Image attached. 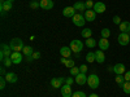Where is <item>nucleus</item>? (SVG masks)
I'll return each mask as SVG.
<instances>
[{
  "label": "nucleus",
  "mask_w": 130,
  "mask_h": 97,
  "mask_svg": "<svg viewBox=\"0 0 130 97\" xmlns=\"http://www.w3.org/2000/svg\"><path fill=\"white\" fill-rule=\"evenodd\" d=\"M112 71H113L116 75H122V74H125V71H126L125 65H124V63H121V62L116 63L115 66L112 67Z\"/></svg>",
  "instance_id": "8"
},
{
  "label": "nucleus",
  "mask_w": 130,
  "mask_h": 97,
  "mask_svg": "<svg viewBox=\"0 0 130 97\" xmlns=\"http://www.w3.org/2000/svg\"><path fill=\"white\" fill-rule=\"evenodd\" d=\"M86 61L90 62V63L95 62V52H89L87 55H86Z\"/></svg>",
  "instance_id": "27"
},
{
  "label": "nucleus",
  "mask_w": 130,
  "mask_h": 97,
  "mask_svg": "<svg viewBox=\"0 0 130 97\" xmlns=\"http://www.w3.org/2000/svg\"><path fill=\"white\" fill-rule=\"evenodd\" d=\"M9 47L12 48V51L13 52H21L24 49V41H22V39H18V38H14V39H12L10 40V43H9Z\"/></svg>",
  "instance_id": "1"
},
{
  "label": "nucleus",
  "mask_w": 130,
  "mask_h": 97,
  "mask_svg": "<svg viewBox=\"0 0 130 97\" xmlns=\"http://www.w3.org/2000/svg\"><path fill=\"white\" fill-rule=\"evenodd\" d=\"M12 9V4L5 2V3H2V5H0V12H2V16H4L7 12H9V10Z\"/></svg>",
  "instance_id": "21"
},
{
  "label": "nucleus",
  "mask_w": 130,
  "mask_h": 97,
  "mask_svg": "<svg viewBox=\"0 0 130 97\" xmlns=\"http://www.w3.org/2000/svg\"><path fill=\"white\" fill-rule=\"evenodd\" d=\"M89 97H100V96H99V94H96V93H91Z\"/></svg>",
  "instance_id": "45"
},
{
  "label": "nucleus",
  "mask_w": 130,
  "mask_h": 97,
  "mask_svg": "<svg viewBox=\"0 0 130 97\" xmlns=\"http://www.w3.org/2000/svg\"><path fill=\"white\" fill-rule=\"evenodd\" d=\"M109 35H111V30L109 29H103L102 30V38L108 39V38H109Z\"/></svg>",
  "instance_id": "29"
},
{
  "label": "nucleus",
  "mask_w": 130,
  "mask_h": 97,
  "mask_svg": "<svg viewBox=\"0 0 130 97\" xmlns=\"http://www.w3.org/2000/svg\"><path fill=\"white\" fill-rule=\"evenodd\" d=\"M73 7H74L75 10H78V12H86V10H87V8H86V3H83V2H77Z\"/></svg>",
  "instance_id": "22"
},
{
  "label": "nucleus",
  "mask_w": 130,
  "mask_h": 97,
  "mask_svg": "<svg viewBox=\"0 0 130 97\" xmlns=\"http://www.w3.org/2000/svg\"><path fill=\"white\" fill-rule=\"evenodd\" d=\"M12 53H13V51H12V48H10L9 45L2 44V53H0V58H2V61H4V58H7V57H10Z\"/></svg>",
  "instance_id": "5"
},
{
  "label": "nucleus",
  "mask_w": 130,
  "mask_h": 97,
  "mask_svg": "<svg viewBox=\"0 0 130 97\" xmlns=\"http://www.w3.org/2000/svg\"><path fill=\"white\" fill-rule=\"evenodd\" d=\"M0 74H2V77H5V75H7V72H5V69H4V67L0 69Z\"/></svg>",
  "instance_id": "42"
},
{
  "label": "nucleus",
  "mask_w": 130,
  "mask_h": 97,
  "mask_svg": "<svg viewBox=\"0 0 130 97\" xmlns=\"http://www.w3.org/2000/svg\"><path fill=\"white\" fill-rule=\"evenodd\" d=\"M79 72H81V70H79V67H77V66H74V67L70 69V75H74V77H77Z\"/></svg>",
  "instance_id": "30"
},
{
  "label": "nucleus",
  "mask_w": 130,
  "mask_h": 97,
  "mask_svg": "<svg viewBox=\"0 0 130 97\" xmlns=\"http://www.w3.org/2000/svg\"><path fill=\"white\" fill-rule=\"evenodd\" d=\"M40 57V52H34V53H32V58H34V60H38Z\"/></svg>",
  "instance_id": "41"
},
{
  "label": "nucleus",
  "mask_w": 130,
  "mask_h": 97,
  "mask_svg": "<svg viewBox=\"0 0 130 97\" xmlns=\"http://www.w3.org/2000/svg\"><path fill=\"white\" fill-rule=\"evenodd\" d=\"M79 70H81V72L86 74V71H87L89 69H87V66H86V65H81V67H79Z\"/></svg>",
  "instance_id": "40"
},
{
  "label": "nucleus",
  "mask_w": 130,
  "mask_h": 97,
  "mask_svg": "<svg viewBox=\"0 0 130 97\" xmlns=\"http://www.w3.org/2000/svg\"><path fill=\"white\" fill-rule=\"evenodd\" d=\"M72 49H70V47H61L60 48V55H61V57H65V58H69L70 56H72Z\"/></svg>",
  "instance_id": "17"
},
{
  "label": "nucleus",
  "mask_w": 130,
  "mask_h": 97,
  "mask_svg": "<svg viewBox=\"0 0 130 97\" xmlns=\"http://www.w3.org/2000/svg\"><path fill=\"white\" fill-rule=\"evenodd\" d=\"M26 61L27 62H31V61H34V58H32V56H29V57H26Z\"/></svg>",
  "instance_id": "44"
},
{
  "label": "nucleus",
  "mask_w": 130,
  "mask_h": 97,
  "mask_svg": "<svg viewBox=\"0 0 130 97\" xmlns=\"http://www.w3.org/2000/svg\"><path fill=\"white\" fill-rule=\"evenodd\" d=\"M72 97H87V96H86V93L82 92V91H77L72 94Z\"/></svg>",
  "instance_id": "32"
},
{
  "label": "nucleus",
  "mask_w": 130,
  "mask_h": 97,
  "mask_svg": "<svg viewBox=\"0 0 130 97\" xmlns=\"http://www.w3.org/2000/svg\"><path fill=\"white\" fill-rule=\"evenodd\" d=\"M122 91H124V93L130 94V82H125V83H124V85H122Z\"/></svg>",
  "instance_id": "28"
},
{
  "label": "nucleus",
  "mask_w": 130,
  "mask_h": 97,
  "mask_svg": "<svg viewBox=\"0 0 130 97\" xmlns=\"http://www.w3.org/2000/svg\"><path fill=\"white\" fill-rule=\"evenodd\" d=\"M40 4V8L44 9V10H50L53 8V2L52 0H42V2H39Z\"/></svg>",
  "instance_id": "16"
},
{
  "label": "nucleus",
  "mask_w": 130,
  "mask_h": 97,
  "mask_svg": "<svg viewBox=\"0 0 130 97\" xmlns=\"http://www.w3.org/2000/svg\"><path fill=\"white\" fill-rule=\"evenodd\" d=\"M86 45H87L89 48H94L98 43H96V40L95 39H92V38H89V39H86V43H85Z\"/></svg>",
  "instance_id": "25"
},
{
  "label": "nucleus",
  "mask_w": 130,
  "mask_h": 97,
  "mask_svg": "<svg viewBox=\"0 0 130 97\" xmlns=\"http://www.w3.org/2000/svg\"><path fill=\"white\" fill-rule=\"evenodd\" d=\"M98 45H99V48L102 51H107V49H109V40L105 39V38H102L99 41H98Z\"/></svg>",
  "instance_id": "15"
},
{
  "label": "nucleus",
  "mask_w": 130,
  "mask_h": 97,
  "mask_svg": "<svg viewBox=\"0 0 130 97\" xmlns=\"http://www.w3.org/2000/svg\"><path fill=\"white\" fill-rule=\"evenodd\" d=\"M95 61L98 63H103L105 61V56H104V51L102 49H98L95 51Z\"/></svg>",
  "instance_id": "13"
},
{
  "label": "nucleus",
  "mask_w": 130,
  "mask_h": 97,
  "mask_svg": "<svg viewBox=\"0 0 130 97\" xmlns=\"http://www.w3.org/2000/svg\"><path fill=\"white\" fill-rule=\"evenodd\" d=\"M4 78H5V79H7V82H8V83H10V84H13V83H16V82L18 80L17 74H14V72H7V75H5Z\"/></svg>",
  "instance_id": "19"
},
{
  "label": "nucleus",
  "mask_w": 130,
  "mask_h": 97,
  "mask_svg": "<svg viewBox=\"0 0 130 97\" xmlns=\"http://www.w3.org/2000/svg\"><path fill=\"white\" fill-rule=\"evenodd\" d=\"M91 35H92V30L91 29H83L81 31V36L83 39H89V38H91Z\"/></svg>",
  "instance_id": "23"
},
{
  "label": "nucleus",
  "mask_w": 130,
  "mask_h": 97,
  "mask_svg": "<svg viewBox=\"0 0 130 97\" xmlns=\"http://www.w3.org/2000/svg\"><path fill=\"white\" fill-rule=\"evenodd\" d=\"M10 58H12L13 63H16V65H18V63L22 62V55H21L20 52H13L12 56H10Z\"/></svg>",
  "instance_id": "18"
},
{
  "label": "nucleus",
  "mask_w": 130,
  "mask_h": 97,
  "mask_svg": "<svg viewBox=\"0 0 130 97\" xmlns=\"http://www.w3.org/2000/svg\"><path fill=\"white\" fill-rule=\"evenodd\" d=\"M117 41L120 45H127L130 43V34H127V32H121V34L117 36Z\"/></svg>",
  "instance_id": "6"
},
{
  "label": "nucleus",
  "mask_w": 130,
  "mask_h": 97,
  "mask_svg": "<svg viewBox=\"0 0 130 97\" xmlns=\"http://www.w3.org/2000/svg\"><path fill=\"white\" fill-rule=\"evenodd\" d=\"M87 78H89V77H86V74L79 72V74L77 75V77H75L74 82L77 83L78 85H83V84H87Z\"/></svg>",
  "instance_id": "11"
},
{
  "label": "nucleus",
  "mask_w": 130,
  "mask_h": 97,
  "mask_svg": "<svg viewBox=\"0 0 130 97\" xmlns=\"http://www.w3.org/2000/svg\"><path fill=\"white\" fill-rule=\"evenodd\" d=\"M113 22H115L116 25H120V23L122 22V21H121V18L118 17V16H115V17H113Z\"/></svg>",
  "instance_id": "39"
},
{
  "label": "nucleus",
  "mask_w": 130,
  "mask_h": 97,
  "mask_svg": "<svg viewBox=\"0 0 130 97\" xmlns=\"http://www.w3.org/2000/svg\"><path fill=\"white\" fill-rule=\"evenodd\" d=\"M61 91V96L62 97H72L73 92H72V85H68V84H64L62 87L60 88Z\"/></svg>",
  "instance_id": "10"
},
{
  "label": "nucleus",
  "mask_w": 130,
  "mask_h": 97,
  "mask_svg": "<svg viewBox=\"0 0 130 97\" xmlns=\"http://www.w3.org/2000/svg\"><path fill=\"white\" fill-rule=\"evenodd\" d=\"M92 9L95 10V13L98 14V13H104V12H105V9H107V7H105V4H104V3L98 2V3H95V5H94V8H92Z\"/></svg>",
  "instance_id": "14"
},
{
  "label": "nucleus",
  "mask_w": 130,
  "mask_h": 97,
  "mask_svg": "<svg viewBox=\"0 0 130 97\" xmlns=\"http://www.w3.org/2000/svg\"><path fill=\"white\" fill-rule=\"evenodd\" d=\"M65 66L69 67V69L74 67V66H75V65H74V61H73V60H68V61H67V63H65Z\"/></svg>",
  "instance_id": "36"
},
{
  "label": "nucleus",
  "mask_w": 130,
  "mask_h": 97,
  "mask_svg": "<svg viewBox=\"0 0 130 97\" xmlns=\"http://www.w3.org/2000/svg\"><path fill=\"white\" fill-rule=\"evenodd\" d=\"M70 49H72L73 53H79V52H82V49H83V43H82L81 40H78V39H73V40L70 41Z\"/></svg>",
  "instance_id": "3"
},
{
  "label": "nucleus",
  "mask_w": 130,
  "mask_h": 97,
  "mask_svg": "<svg viewBox=\"0 0 130 97\" xmlns=\"http://www.w3.org/2000/svg\"><path fill=\"white\" fill-rule=\"evenodd\" d=\"M99 84H100V79L96 74H91L87 78V85L91 89H96L98 87H99Z\"/></svg>",
  "instance_id": "2"
},
{
  "label": "nucleus",
  "mask_w": 130,
  "mask_h": 97,
  "mask_svg": "<svg viewBox=\"0 0 130 97\" xmlns=\"http://www.w3.org/2000/svg\"><path fill=\"white\" fill-rule=\"evenodd\" d=\"M22 53L26 56V57H29V56H32V53H34V49H32L31 47H24V49H22Z\"/></svg>",
  "instance_id": "24"
},
{
  "label": "nucleus",
  "mask_w": 130,
  "mask_h": 97,
  "mask_svg": "<svg viewBox=\"0 0 130 97\" xmlns=\"http://www.w3.org/2000/svg\"><path fill=\"white\" fill-rule=\"evenodd\" d=\"M7 83H8V82H7L5 78H3V77L0 78V89H4V88H5V85H7Z\"/></svg>",
  "instance_id": "34"
},
{
  "label": "nucleus",
  "mask_w": 130,
  "mask_h": 97,
  "mask_svg": "<svg viewBox=\"0 0 130 97\" xmlns=\"http://www.w3.org/2000/svg\"><path fill=\"white\" fill-rule=\"evenodd\" d=\"M64 83H65L64 78H52L50 80V84H51L52 88H61Z\"/></svg>",
  "instance_id": "7"
},
{
  "label": "nucleus",
  "mask_w": 130,
  "mask_h": 97,
  "mask_svg": "<svg viewBox=\"0 0 130 97\" xmlns=\"http://www.w3.org/2000/svg\"><path fill=\"white\" fill-rule=\"evenodd\" d=\"M7 2H8V3H10V4H13V2H14V0H7Z\"/></svg>",
  "instance_id": "46"
},
{
  "label": "nucleus",
  "mask_w": 130,
  "mask_h": 97,
  "mask_svg": "<svg viewBox=\"0 0 130 97\" xmlns=\"http://www.w3.org/2000/svg\"><path fill=\"white\" fill-rule=\"evenodd\" d=\"M124 79H125V82H130V70H129V71H125Z\"/></svg>",
  "instance_id": "38"
},
{
  "label": "nucleus",
  "mask_w": 130,
  "mask_h": 97,
  "mask_svg": "<svg viewBox=\"0 0 130 97\" xmlns=\"http://www.w3.org/2000/svg\"><path fill=\"white\" fill-rule=\"evenodd\" d=\"M118 27H120L121 32H127V34H130V22L129 21H124V22H121L120 25H118Z\"/></svg>",
  "instance_id": "20"
},
{
  "label": "nucleus",
  "mask_w": 130,
  "mask_h": 97,
  "mask_svg": "<svg viewBox=\"0 0 130 97\" xmlns=\"http://www.w3.org/2000/svg\"><path fill=\"white\" fill-rule=\"evenodd\" d=\"M73 83H75V82H74V79H73L72 77H69V78H67V79H65V84H68V85H72Z\"/></svg>",
  "instance_id": "37"
},
{
  "label": "nucleus",
  "mask_w": 130,
  "mask_h": 97,
  "mask_svg": "<svg viewBox=\"0 0 130 97\" xmlns=\"http://www.w3.org/2000/svg\"><path fill=\"white\" fill-rule=\"evenodd\" d=\"M35 2H42V0H35Z\"/></svg>",
  "instance_id": "47"
},
{
  "label": "nucleus",
  "mask_w": 130,
  "mask_h": 97,
  "mask_svg": "<svg viewBox=\"0 0 130 97\" xmlns=\"http://www.w3.org/2000/svg\"><path fill=\"white\" fill-rule=\"evenodd\" d=\"M67 61H68V58H65V57H61V60H60V62H61L62 65L67 63Z\"/></svg>",
  "instance_id": "43"
},
{
  "label": "nucleus",
  "mask_w": 130,
  "mask_h": 97,
  "mask_svg": "<svg viewBox=\"0 0 130 97\" xmlns=\"http://www.w3.org/2000/svg\"><path fill=\"white\" fill-rule=\"evenodd\" d=\"M94 5H95V3L92 2V0H87V2H86V8L87 9H92Z\"/></svg>",
  "instance_id": "35"
},
{
  "label": "nucleus",
  "mask_w": 130,
  "mask_h": 97,
  "mask_svg": "<svg viewBox=\"0 0 130 97\" xmlns=\"http://www.w3.org/2000/svg\"><path fill=\"white\" fill-rule=\"evenodd\" d=\"M30 8H31V9H37V8H40V4H39V2H35V0H32V2L30 3Z\"/></svg>",
  "instance_id": "33"
},
{
  "label": "nucleus",
  "mask_w": 130,
  "mask_h": 97,
  "mask_svg": "<svg viewBox=\"0 0 130 97\" xmlns=\"http://www.w3.org/2000/svg\"><path fill=\"white\" fill-rule=\"evenodd\" d=\"M115 80H116V83H117V85H118V87H120V88H122V85H124V83H125V79H124V77H122V75H117Z\"/></svg>",
  "instance_id": "26"
},
{
  "label": "nucleus",
  "mask_w": 130,
  "mask_h": 97,
  "mask_svg": "<svg viewBox=\"0 0 130 97\" xmlns=\"http://www.w3.org/2000/svg\"><path fill=\"white\" fill-rule=\"evenodd\" d=\"M3 63H4L5 67H9L10 65H13V61H12V58H10V57H7V58H4Z\"/></svg>",
  "instance_id": "31"
},
{
  "label": "nucleus",
  "mask_w": 130,
  "mask_h": 97,
  "mask_svg": "<svg viewBox=\"0 0 130 97\" xmlns=\"http://www.w3.org/2000/svg\"><path fill=\"white\" fill-rule=\"evenodd\" d=\"M85 18H86V22H92V21L96 19V13H95V10L94 9H87L85 12Z\"/></svg>",
  "instance_id": "9"
},
{
  "label": "nucleus",
  "mask_w": 130,
  "mask_h": 97,
  "mask_svg": "<svg viewBox=\"0 0 130 97\" xmlns=\"http://www.w3.org/2000/svg\"><path fill=\"white\" fill-rule=\"evenodd\" d=\"M62 14H64L65 17H68V18H73L74 14H75L74 7H65V8L62 9Z\"/></svg>",
  "instance_id": "12"
},
{
  "label": "nucleus",
  "mask_w": 130,
  "mask_h": 97,
  "mask_svg": "<svg viewBox=\"0 0 130 97\" xmlns=\"http://www.w3.org/2000/svg\"><path fill=\"white\" fill-rule=\"evenodd\" d=\"M72 21H73V23H74L75 26H78V27H82V26H85V23H86V18H85V16H82L81 13H75L74 17L72 18Z\"/></svg>",
  "instance_id": "4"
}]
</instances>
